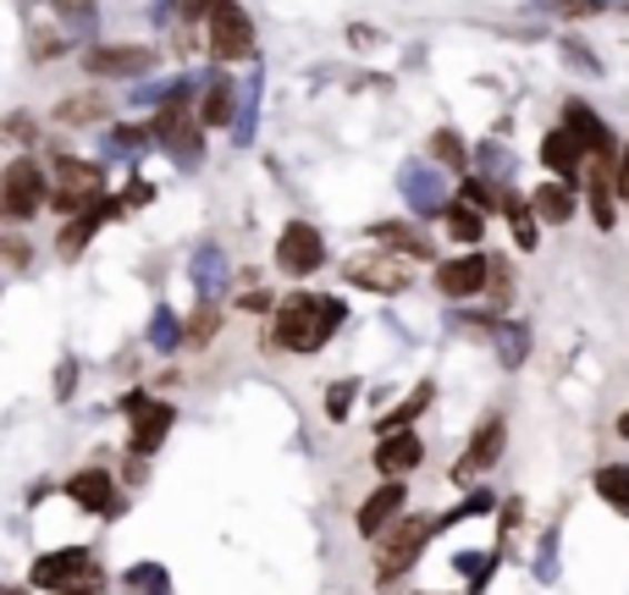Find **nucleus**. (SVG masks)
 Segmentation results:
<instances>
[{"label":"nucleus","instance_id":"f257e3e1","mask_svg":"<svg viewBox=\"0 0 629 595\" xmlns=\"http://www.w3.org/2000/svg\"><path fill=\"white\" fill-rule=\"evenodd\" d=\"M348 320L342 298H326V293H293L277 303L271 314V347H288V353H320L337 325Z\"/></svg>","mask_w":629,"mask_h":595},{"label":"nucleus","instance_id":"f03ea898","mask_svg":"<svg viewBox=\"0 0 629 595\" xmlns=\"http://www.w3.org/2000/svg\"><path fill=\"white\" fill-rule=\"evenodd\" d=\"M431 535H437V524H431V518H398V524L376 541V579H381V585L403 579V574L426 557Z\"/></svg>","mask_w":629,"mask_h":595},{"label":"nucleus","instance_id":"7ed1b4c3","mask_svg":"<svg viewBox=\"0 0 629 595\" xmlns=\"http://www.w3.org/2000/svg\"><path fill=\"white\" fill-rule=\"evenodd\" d=\"M50 199V182H44V171H39V160H11L6 171H0V215H11V221H28V215H39V204Z\"/></svg>","mask_w":629,"mask_h":595},{"label":"nucleus","instance_id":"20e7f679","mask_svg":"<svg viewBox=\"0 0 629 595\" xmlns=\"http://www.w3.org/2000/svg\"><path fill=\"white\" fill-rule=\"evenodd\" d=\"M342 282L348 288H359V293H381V298H398L409 282H415V271H409V260H398V254H353L348 265H342Z\"/></svg>","mask_w":629,"mask_h":595},{"label":"nucleus","instance_id":"39448f33","mask_svg":"<svg viewBox=\"0 0 629 595\" xmlns=\"http://www.w3.org/2000/svg\"><path fill=\"white\" fill-rule=\"evenodd\" d=\"M204 22H210V56H216V61H249V50H254V22H249V11H243L238 0H216Z\"/></svg>","mask_w":629,"mask_h":595},{"label":"nucleus","instance_id":"423d86ee","mask_svg":"<svg viewBox=\"0 0 629 595\" xmlns=\"http://www.w3.org/2000/svg\"><path fill=\"white\" fill-rule=\"evenodd\" d=\"M502 446H508V420H502V414H486V420L475 425L470 446L459 452V463L448 468V480H453V485H470V480H480L486 468H497Z\"/></svg>","mask_w":629,"mask_h":595},{"label":"nucleus","instance_id":"0eeeda50","mask_svg":"<svg viewBox=\"0 0 629 595\" xmlns=\"http://www.w3.org/2000/svg\"><path fill=\"white\" fill-rule=\"evenodd\" d=\"M277 265L288 276H314L326 265V238L314 232L310 221H288L282 238H277Z\"/></svg>","mask_w":629,"mask_h":595},{"label":"nucleus","instance_id":"6e6552de","mask_svg":"<svg viewBox=\"0 0 629 595\" xmlns=\"http://www.w3.org/2000/svg\"><path fill=\"white\" fill-rule=\"evenodd\" d=\"M403 507H409V491H403V480H381L365 502H359V513H353V524H359V535L365 541H381L398 518H403Z\"/></svg>","mask_w":629,"mask_h":595},{"label":"nucleus","instance_id":"1a4fd4ad","mask_svg":"<svg viewBox=\"0 0 629 595\" xmlns=\"http://www.w3.org/2000/svg\"><path fill=\"white\" fill-rule=\"evenodd\" d=\"M398 188H403V199H409L415 215H442L448 210V182H442V171L431 160H409L398 171Z\"/></svg>","mask_w":629,"mask_h":595},{"label":"nucleus","instance_id":"9d476101","mask_svg":"<svg viewBox=\"0 0 629 595\" xmlns=\"http://www.w3.org/2000/svg\"><path fill=\"white\" fill-rule=\"evenodd\" d=\"M89 574H94V557L83 546H67V552H50V557L33 563V585L50 595H67L72 585H83Z\"/></svg>","mask_w":629,"mask_h":595},{"label":"nucleus","instance_id":"9b49d317","mask_svg":"<svg viewBox=\"0 0 629 595\" xmlns=\"http://www.w3.org/2000/svg\"><path fill=\"white\" fill-rule=\"evenodd\" d=\"M122 414L133 420V457H150V452L166 442L171 420H177V409H171V403H156V397H128Z\"/></svg>","mask_w":629,"mask_h":595},{"label":"nucleus","instance_id":"f8f14e48","mask_svg":"<svg viewBox=\"0 0 629 595\" xmlns=\"http://www.w3.org/2000/svg\"><path fill=\"white\" fill-rule=\"evenodd\" d=\"M56 193V204L61 210H94L100 204V193H106V177H100V165H83V160H61V182L50 188Z\"/></svg>","mask_w":629,"mask_h":595},{"label":"nucleus","instance_id":"ddd939ff","mask_svg":"<svg viewBox=\"0 0 629 595\" xmlns=\"http://www.w3.org/2000/svg\"><path fill=\"white\" fill-rule=\"evenodd\" d=\"M376 474L381 480H409L420 463H426V442L415 431H392V436H376Z\"/></svg>","mask_w":629,"mask_h":595},{"label":"nucleus","instance_id":"4468645a","mask_svg":"<svg viewBox=\"0 0 629 595\" xmlns=\"http://www.w3.org/2000/svg\"><path fill=\"white\" fill-rule=\"evenodd\" d=\"M156 139H160V144H171L182 160H199V128H193V117H188V100H182V94H171V100L160 105Z\"/></svg>","mask_w":629,"mask_h":595},{"label":"nucleus","instance_id":"2eb2a0df","mask_svg":"<svg viewBox=\"0 0 629 595\" xmlns=\"http://www.w3.org/2000/svg\"><path fill=\"white\" fill-rule=\"evenodd\" d=\"M563 128L580 139V149H591L586 160H613V133L602 128V117H597L586 100H569V105H563Z\"/></svg>","mask_w":629,"mask_h":595},{"label":"nucleus","instance_id":"dca6fc26","mask_svg":"<svg viewBox=\"0 0 629 595\" xmlns=\"http://www.w3.org/2000/svg\"><path fill=\"white\" fill-rule=\"evenodd\" d=\"M83 67L100 72V78H139V72L156 67V56H150L144 44H106V50H89Z\"/></svg>","mask_w":629,"mask_h":595},{"label":"nucleus","instance_id":"f3484780","mask_svg":"<svg viewBox=\"0 0 629 595\" xmlns=\"http://www.w3.org/2000/svg\"><path fill=\"white\" fill-rule=\"evenodd\" d=\"M437 288H442V298L486 293V254H459V260H442V265H437Z\"/></svg>","mask_w":629,"mask_h":595},{"label":"nucleus","instance_id":"a211bd4d","mask_svg":"<svg viewBox=\"0 0 629 595\" xmlns=\"http://www.w3.org/2000/svg\"><path fill=\"white\" fill-rule=\"evenodd\" d=\"M370 238H381V254H398V260H431L437 254V243L409 221H376Z\"/></svg>","mask_w":629,"mask_h":595},{"label":"nucleus","instance_id":"6ab92c4d","mask_svg":"<svg viewBox=\"0 0 629 595\" xmlns=\"http://www.w3.org/2000/svg\"><path fill=\"white\" fill-rule=\"evenodd\" d=\"M67 502H78L83 513H117V480L106 468H83L67 480Z\"/></svg>","mask_w":629,"mask_h":595},{"label":"nucleus","instance_id":"aec40b11","mask_svg":"<svg viewBox=\"0 0 629 595\" xmlns=\"http://www.w3.org/2000/svg\"><path fill=\"white\" fill-rule=\"evenodd\" d=\"M541 165H547L558 182H575V177L586 171V149H580V139H575L569 128H552V133L541 139Z\"/></svg>","mask_w":629,"mask_h":595},{"label":"nucleus","instance_id":"412c9836","mask_svg":"<svg viewBox=\"0 0 629 595\" xmlns=\"http://www.w3.org/2000/svg\"><path fill=\"white\" fill-rule=\"evenodd\" d=\"M575 210H580V199H575V188L569 182H541L536 193H530V215L536 221H547V226H563V221H575Z\"/></svg>","mask_w":629,"mask_h":595},{"label":"nucleus","instance_id":"4be33fe9","mask_svg":"<svg viewBox=\"0 0 629 595\" xmlns=\"http://www.w3.org/2000/svg\"><path fill=\"white\" fill-rule=\"evenodd\" d=\"M586 171H591V188H586V199H591V215H597V226L602 232H613V221H619V193H613V165L608 160H586Z\"/></svg>","mask_w":629,"mask_h":595},{"label":"nucleus","instance_id":"5701e85b","mask_svg":"<svg viewBox=\"0 0 629 595\" xmlns=\"http://www.w3.org/2000/svg\"><path fill=\"white\" fill-rule=\"evenodd\" d=\"M431 397H437V386H431V381H420V386H415V392H409V397H403V403L392 409V414H381V420H376V436H392V431H415V420H420V414L431 409Z\"/></svg>","mask_w":629,"mask_h":595},{"label":"nucleus","instance_id":"b1692460","mask_svg":"<svg viewBox=\"0 0 629 595\" xmlns=\"http://www.w3.org/2000/svg\"><path fill=\"white\" fill-rule=\"evenodd\" d=\"M106 215H117V204H106V199H100L94 210H83V215H78V221H72L67 232H61V260H78V249H83V243L94 238V226H100Z\"/></svg>","mask_w":629,"mask_h":595},{"label":"nucleus","instance_id":"393cba45","mask_svg":"<svg viewBox=\"0 0 629 595\" xmlns=\"http://www.w3.org/2000/svg\"><path fill=\"white\" fill-rule=\"evenodd\" d=\"M442 226H448V238H453V243H465V249H475V243H480V232H486V221H480V210H470L465 199L442 210Z\"/></svg>","mask_w":629,"mask_h":595},{"label":"nucleus","instance_id":"a878e982","mask_svg":"<svg viewBox=\"0 0 629 595\" xmlns=\"http://www.w3.org/2000/svg\"><path fill=\"white\" fill-rule=\"evenodd\" d=\"M199 122H204V128H227V122H232V83H227V78H216V83L204 89Z\"/></svg>","mask_w":629,"mask_h":595},{"label":"nucleus","instance_id":"bb28decb","mask_svg":"<svg viewBox=\"0 0 629 595\" xmlns=\"http://www.w3.org/2000/svg\"><path fill=\"white\" fill-rule=\"evenodd\" d=\"M491 342H497L502 370H519V364H525V353H530V325H513V320H508V325H497V336H491Z\"/></svg>","mask_w":629,"mask_h":595},{"label":"nucleus","instance_id":"cd10ccee","mask_svg":"<svg viewBox=\"0 0 629 595\" xmlns=\"http://www.w3.org/2000/svg\"><path fill=\"white\" fill-rule=\"evenodd\" d=\"M597 491H602V502H608L613 513H625L629 518V463H608V468H597Z\"/></svg>","mask_w":629,"mask_h":595},{"label":"nucleus","instance_id":"c85d7f7f","mask_svg":"<svg viewBox=\"0 0 629 595\" xmlns=\"http://www.w3.org/2000/svg\"><path fill=\"white\" fill-rule=\"evenodd\" d=\"M502 215H508V221H513V243H519V249H525V254H530V249H536V243H541V221H536V215H530V204H525V199H513V193H508V204H502Z\"/></svg>","mask_w":629,"mask_h":595},{"label":"nucleus","instance_id":"c756f323","mask_svg":"<svg viewBox=\"0 0 629 595\" xmlns=\"http://www.w3.org/2000/svg\"><path fill=\"white\" fill-rule=\"evenodd\" d=\"M465 160H470V149H465V139H459L453 128H442V133H431V165H448V171H465Z\"/></svg>","mask_w":629,"mask_h":595},{"label":"nucleus","instance_id":"7c9ffc66","mask_svg":"<svg viewBox=\"0 0 629 595\" xmlns=\"http://www.w3.org/2000/svg\"><path fill=\"white\" fill-rule=\"evenodd\" d=\"M486 298L497 303V309H508L513 303V271H508V260L497 254V260H486Z\"/></svg>","mask_w":629,"mask_h":595},{"label":"nucleus","instance_id":"2f4dec72","mask_svg":"<svg viewBox=\"0 0 629 595\" xmlns=\"http://www.w3.org/2000/svg\"><path fill=\"white\" fill-rule=\"evenodd\" d=\"M216 331H221V309H216V303H199V309H193V320H188V331H182V336H188V342H193V347H204V342H210V336H216Z\"/></svg>","mask_w":629,"mask_h":595},{"label":"nucleus","instance_id":"473e14b6","mask_svg":"<svg viewBox=\"0 0 629 595\" xmlns=\"http://www.w3.org/2000/svg\"><path fill=\"white\" fill-rule=\"evenodd\" d=\"M353 397H359V381H331V386H326V420L342 425L348 409H353Z\"/></svg>","mask_w":629,"mask_h":595},{"label":"nucleus","instance_id":"72a5a7b5","mask_svg":"<svg viewBox=\"0 0 629 595\" xmlns=\"http://www.w3.org/2000/svg\"><path fill=\"white\" fill-rule=\"evenodd\" d=\"M465 204H470V210H480V215H486V210H502V204H508V188L497 193L486 177H470V182H465Z\"/></svg>","mask_w":629,"mask_h":595},{"label":"nucleus","instance_id":"f704fd0d","mask_svg":"<svg viewBox=\"0 0 629 595\" xmlns=\"http://www.w3.org/2000/svg\"><path fill=\"white\" fill-rule=\"evenodd\" d=\"M61 117H67V122H94V117H100V100H67Z\"/></svg>","mask_w":629,"mask_h":595},{"label":"nucleus","instance_id":"c9c22d12","mask_svg":"<svg viewBox=\"0 0 629 595\" xmlns=\"http://www.w3.org/2000/svg\"><path fill=\"white\" fill-rule=\"evenodd\" d=\"M552 11H563V17H597L602 0H552Z\"/></svg>","mask_w":629,"mask_h":595},{"label":"nucleus","instance_id":"e433bc0d","mask_svg":"<svg viewBox=\"0 0 629 595\" xmlns=\"http://www.w3.org/2000/svg\"><path fill=\"white\" fill-rule=\"evenodd\" d=\"M480 160H486V171H491V177H508V165H513V160H508V149H497V144H486Z\"/></svg>","mask_w":629,"mask_h":595},{"label":"nucleus","instance_id":"4c0bfd02","mask_svg":"<svg viewBox=\"0 0 629 595\" xmlns=\"http://www.w3.org/2000/svg\"><path fill=\"white\" fill-rule=\"evenodd\" d=\"M177 336H182V331H177V320H171V314L160 309V314H156V342H160V347H171Z\"/></svg>","mask_w":629,"mask_h":595},{"label":"nucleus","instance_id":"58836bf2","mask_svg":"<svg viewBox=\"0 0 629 595\" xmlns=\"http://www.w3.org/2000/svg\"><path fill=\"white\" fill-rule=\"evenodd\" d=\"M613 193L629 204V144H625V154H619V165H613Z\"/></svg>","mask_w":629,"mask_h":595},{"label":"nucleus","instance_id":"ea45409f","mask_svg":"<svg viewBox=\"0 0 629 595\" xmlns=\"http://www.w3.org/2000/svg\"><path fill=\"white\" fill-rule=\"evenodd\" d=\"M210 6H216V0H182V11H188V17H210Z\"/></svg>","mask_w":629,"mask_h":595},{"label":"nucleus","instance_id":"a19ab883","mask_svg":"<svg viewBox=\"0 0 629 595\" xmlns=\"http://www.w3.org/2000/svg\"><path fill=\"white\" fill-rule=\"evenodd\" d=\"M619 436H625V442H629V409H625V414H619Z\"/></svg>","mask_w":629,"mask_h":595},{"label":"nucleus","instance_id":"79ce46f5","mask_svg":"<svg viewBox=\"0 0 629 595\" xmlns=\"http://www.w3.org/2000/svg\"><path fill=\"white\" fill-rule=\"evenodd\" d=\"M0 595H22V591H0Z\"/></svg>","mask_w":629,"mask_h":595}]
</instances>
